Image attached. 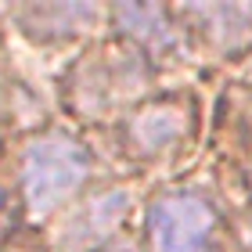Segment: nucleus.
<instances>
[{
    "label": "nucleus",
    "mask_w": 252,
    "mask_h": 252,
    "mask_svg": "<svg viewBox=\"0 0 252 252\" xmlns=\"http://www.w3.org/2000/svg\"><path fill=\"white\" fill-rule=\"evenodd\" d=\"M90 177V152L65 130H43L22 152V198L32 216H47L83 191Z\"/></svg>",
    "instance_id": "nucleus-1"
},
{
    "label": "nucleus",
    "mask_w": 252,
    "mask_h": 252,
    "mask_svg": "<svg viewBox=\"0 0 252 252\" xmlns=\"http://www.w3.org/2000/svg\"><path fill=\"white\" fill-rule=\"evenodd\" d=\"M216 227L220 216L205 194L191 188L162 191L148 205V252H213Z\"/></svg>",
    "instance_id": "nucleus-2"
},
{
    "label": "nucleus",
    "mask_w": 252,
    "mask_h": 252,
    "mask_svg": "<svg viewBox=\"0 0 252 252\" xmlns=\"http://www.w3.org/2000/svg\"><path fill=\"white\" fill-rule=\"evenodd\" d=\"M130 202H133V194L126 188H105V191L83 198L62 231V249L65 252H90V249L105 245L123 227L126 213H130Z\"/></svg>",
    "instance_id": "nucleus-3"
},
{
    "label": "nucleus",
    "mask_w": 252,
    "mask_h": 252,
    "mask_svg": "<svg viewBox=\"0 0 252 252\" xmlns=\"http://www.w3.org/2000/svg\"><path fill=\"white\" fill-rule=\"evenodd\" d=\"M173 15L188 18L191 29L220 54H242L252 47V4H191Z\"/></svg>",
    "instance_id": "nucleus-4"
},
{
    "label": "nucleus",
    "mask_w": 252,
    "mask_h": 252,
    "mask_svg": "<svg viewBox=\"0 0 252 252\" xmlns=\"http://www.w3.org/2000/svg\"><path fill=\"white\" fill-rule=\"evenodd\" d=\"M130 144L141 152L144 158H158L169 155L173 148L188 137V112L180 105H169V101H155V105H141L130 116Z\"/></svg>",
    "instance_id": "nucleus-5"
},
{
    "label": "nucleus",
    "mask_w": 252,
    "mask_h": 252,
    "mask_svg": "<svg viewBox=\"0 0 252 252\" xmlns=\"http://www.w3.org/2000/svg\"><path fill=\"white\" fill-rule=\"evenodd\" d=\"M108 18L119 22V29L137 43V51L144 58H152L158 51H177L180 32L173 29V11L152 7V4H119L108 11Z\"/></svg>",
    "instance_id": "nucleus-6"
}]
</instances>
